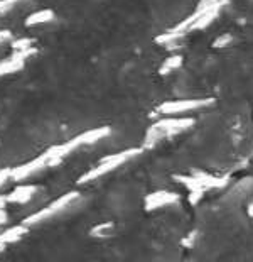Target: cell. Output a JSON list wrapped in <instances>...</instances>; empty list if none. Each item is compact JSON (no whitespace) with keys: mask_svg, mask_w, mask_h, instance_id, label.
Segmentation results:
<instances>
[{"mask_svg":"<svg viewBox=\"0 0 253 262\" xmlns=\"http://www.w3.org/2000/svg\"><path fill=\"white\" fill-rule=\"evenodd\" d=\"M48 166H49V154L46 150V152L37 156L36 159L29 161V163L10 169V180H12V181H22V180H26V178H29L31 174H34V172L48 168Z\"/></svg>","mask_w":253,"mask_h":262,"instance_id":"5","label":"cell"},{"mask_svg":"<svg viewBox=\"0 0 253 262\" xmlns=\"http://www.w3.org/2000/svg\"><path fill=\"white\" fill-rule=\"evenodd\" d=\"M113 227H115V224H111V222L95 225L91 230H89V235H91V237H98V238H105V237H108L111 232H113Z\"/></svg>","mask_w":253,"mask_h":262,"instance_id":"15","label":"cell"},{"mask_svg":"<svg viewBox=\"0 0 253 262\" xmlns=\"http://www.w3.org/2000/svg\"><path fill=\"white\" fill-rule=\"evenodd\" d=\"M142 152V147L135 149V147H130V149H125V150H120V152L117 154H110V156H105L103 159H100L98 166H95L91 168L88 172H84V174L78 180V185H84V183H89V181H95L98 180V178L108 174L113 169L120 168L122 164H125L127 161H130L135 156H139Z\"/></svg>","mask_w":253,"mask_h":262,"instance_id":"2","label":"cell"},{"mask_svg":"<svg viewBox=\"0 0 253 262\" xmlns=\"http://www.w3.org/2000/svg\"><path fill=\"white\" fill-rule=\"evenodd\" d=\"M194 176L198 178V180L201 181V185L204 186L206 189L208 188H219V186H223L224 183H226L223 178H216L213 174H206V172H199V171H196Z\"/></svg>","mask_w":253,"mask_h":262,"instance_id":"12","label":"cell"},{"mask_svg":"<svg viewBox=\"0 0 253 262\" xmlns=\"http://www.w3.org/2000/svg\"><path fill=\"white\" fill-rule=\"evenodd\" d=\"M34 54H36V49H34V48H27V49H19V51H14L12 53V58L26 61L27 58L34 56Z\"/></svg>","mask_w":253,"mask_h":262,"instance_id":"17","label":"cell"},{"mask_svg":"<svg viewBox=\"0 0 253 262\" xmlns=\"http://www.w3.org/2000/svg\"><path fill=\"white\" fill-rule=\"evenodd\" d=\"M181 196L177 193H171V191H155V193H150L147 198H145V210H157V208H162V206H167V205H174L177 203Z\"/></svg>","mask_w":253,"mask_h":262,"instance_id":"7","label":"cell"},{"mask_svg":"<svg viewBox=\"0 0 253 262\" xmlns=\"http://www.w3.org/2000/svg\"><path fill=\"white\" fill-rule=\"evenodd\" d=\"M36 191H37V186H32V185L17 186L7 194V202L17 203V205H26L31 202V198L36 194Z\"/></svg>","mask_w":253,"mask_h":262,"instance_id":"8","label":"cell"},{"mask_svg":"<svg viewBox=\"0 0 253 262\" xmlns=\"http://www.w3.org/2000/svg\"><path fill=\"white\" fill-rule=\"evenodd\" d=\"M78 198H80V193H78V191H67V193L63 194V196H59V198H56L54 202H51L48 206H44V208L36 211V213L29 215L24 220V224L29 227V225L41 224V222L48 220V219H53V216L59 215L61 211H64L67 206H71Z\"/></svg>","mask_w":253,"mask_h":262,"instance_id":"3","label":"cell"},{"mask_svg":"<svg viewBox=\"0 0 253 262\" xmlns=\"http://www.w3.org/2000/svg\"><path fill=\"white\" fill-rule=\"evenodd\" d=\"M51 20H54V12L51 9H42V10H37V12H32L29 17L26 19V26L34 27V26L48 24Z\"/></svg>","mask_w":253,"mask_h":262,"instance_id":"10","label":"cell"},{"mask_svg":"<svg viewBox=\"0 0 253 262\" xmlns=\"http://www.w3.org/2000/svg\"><path fill=\"white\" fill-rule=\"evenodd\" d=\"M194 241H196V232H191L189 237H186L184 241H182V245H186V247H191Z\"/></svg>","mask_w":253,"mask_h":262,"instance_id":"22","label":"cell"},{"mask_svg":"<svg viewBox=\"0 0 253 262\" xmlns=\"http://www.w3.org/2000/svg\"><path fill=\"white\" fill-rule=\"evenodd\" d=\"M10 37H12V34H10L9 31H2V29H0V42H5V41H9Z\"/></svg>","mask_w":253,"mask_h":262,"instance_id":"23","label":"cell"},{"mask_svg":"<svg viewBox=\"0 0 253 262\" xmlns=\"http://www.w3.org/2000/svg\"><path fill=\"white\" fill-rule=\"evenodd\" d=\"M20 0H0V15L5 14V12H9L10 9L14 7L15 4H19Z\"/></svg>","mask_w":253,"mask_h":262,"instance_id":"18","label":"cell"},{"mask_svg":"<svg viewBox=\"0 0 253 262\" xmlns=\"http://www.w3.org/2000/svg\"><path fill=\"white\" fill-rule=\"evenodd\" d=\"M194 125V120L189 119V117H184V119H179V117H172V119H162L159 122H155L154 127H157L164 137L167 136H176V134L188 130L189 127Z\"/></svg>","mask_w":253,"mask_h":262,"instance_id":"6","label":"cell"},{"mask_svg":"<svg viewBox=\"0 0 253 262\" xmlns=\"http://www.w3.org/2000/svg\"><path fill=\"white\" fill-rule=\"evenodd\" d=\"M248 213L253 216V202H251V205H250V208H248Z\"/></svg>","mask_w":253,"mask_h":262,"instance_id":"27","label":"cell"},{"mask_svg":"<svg viewBox=\"0 0 253 262\" xmlns=\"http://www.w3.org/2000/svg\"><path fill=\"white\" fill-rule=\"evenodd\" d=\"M202 194H204V191H189V202L196 205L199 203V200L202 198Z\"/></svg>","mask_w":253,"mask_h":262,"instance_id":"20","label":"cell"},{"mask_svg":"<svg viewBox=\"0 0 253 262\" xmlns=\"http://www.w3.org/2000/svg\"><path fill=\"white\" fill-rule=\"evenodd\" d=\"M32 39L31 37H24V39H15L12 42V49L14 51H19V49H27V48H32Z\"/></svg>","mask_w":253,"mask_h":262,"instance_id":"16","label":"cell"},{"mask_svg":"<svg viewBox=\"0 0 253 262\" xmlns=\"http://www.w3.org/2000/svg\"><path fill=\"white\" fill-rule=\"evenodd\" d=\"M111 134V129L108 125H103V127H97V129H89L86 132H81L78 134L76 137L70 139L67 142L64 144H59V146H53L48 149V154H49V168H54L63 163V159L66 158L67 154H71L73 150L81 147V146H86V144H95L101 141V139L108 137Z\"/></svg>","mask_w":253,"mask_h":262,"instance_id":"1","label":"cell"},{"mask_svg":"<svg viewBox=\"0 0 253 262\" xmlns=\"http://www.w3.org/2000/svg\"><path fill=\"white\" fill-rule=\"evenodd\" d=\"M7 220H9V216H7V211H5L4 208H0V225L7 224Z\"/></svg>","mask_w":253,"mask_h":262,"instance_id":"24","label":"cell"},{"mask_svg":"<svg viewBox=\"0 0 253 262\" xmlns=\"http://www.w3.org/2000/svg\"><path fill=\"white\" fill-rule=\"evenodd\" d=\"M7 194H0V208H4L5 205H7Z\"/></svg>","mask_w":253,"mask_h":262,"instance_id":"25","label":"cell"},{"mask_svg":"<svg viewBox=\"0 0 253 262\" xmlns=\"http://www.w3.org/2000/svg\"><path fill=\"white\" fill-rule=\"evenodd\" d=\"M24 63H26V61L12 58V56H10L9 59L0 61V76L15 73V71H20L22 68H24Z\"/></svg>","mask_w":253,"mask_h":262,"instance_id":"11","label":"cell"},{"mask_svg":"<svg viewBox=\"0 0 253 262\" xmlns=\"http://www.w3.org/2000/svg\"><path fill=\"white\" fill-rule=\"evenodd\" d=\"M27 225L22 224V225H15V227H10L7 230H4L0 233V242L4 244H14V242H19L22 237L27 233Z\"/></svg>","mask_w":253,"mask_h":262,"instance_id":"9","label":"cell"},{"mask_svg":"<svg viewBox=\"0 0 253 262\" xmlns=\"http://www.w3.org/2000/svg\"><path fill=\"white\" fill-rule=\"evenodd\" d=\"M5 247H7V244H4V242H0V252H4Z\"/></svg>","mask_w":253,"mask_h":262,"instance_id":"26","label":"cell"},{"mask_svg":"<svg viewBox=\"0 0 253 262\" xmlns=\"http://www.w3.org/2000/svg\"><path fill=\"white\" fill-rule=\"evenodd\" d=\"M181 64H182V56H181V54H172V56H169L164 61V64H162V68H160V75L171 73L172 70H177Z\"/></svg>","mask_w":253,"mask_h":262,"instance_id":"14","label":"cell"},{"mask_svg":"<svg viewBox=\"0 0 253 262\" xmlns=\"http://www.w3.org/2000/svg\"><path fill=\"white\" fill-rule=\"evenodd\" d=\"M213 103V98H199V100H172V102L162 103L157 112L159 114H167V115H176L182 112H189L194 108H202Z\"/></svg>","mask_w":253,"mask_h":262,"instance_id":"4","label":"cell"},{"mask_svg":"<svg viewBox=\"0 0 253 262\" xmlns=\"http://www.w3.org/2000/svg\"><path fill=\"white\" fill-rule=\"evenodd\" d=\"M176 181L184 185L189 191H206V188L201 185V181L194 174L191 176H176Z\"/></svg>","mask_w":253,"mask_h":262,"instance_id":"13","label":"cell"},{"mask_svg":"<svg viewBox=\"0 0 253 262\" xmlns=\"http://www.w3.org/2000/svg\"><path fill=\"white\" fill-rule=\"evenodd\" d=\"M233 41V37L229 36V34H223V36H219L215 42H213V46L215 48H224V46H228L229 42Z\"/></svg>","mask_w":253,"mask_h":262,"instance_id":"19","label":"cell"},{"mask_svg":"<svg viewBox=\"0 0 253 262\" xmlns=\"http://www.w3.org/2000/svg\"><path fill=\"white\" fill-rule=\"evenodd\" d=\"M10 169H12V168H4V169H0V186H2L7 180H10Z\"/></svg>","mask_w":253,"mask_h":262,"instance_id":"21","label":"cell"}]
</instances>
